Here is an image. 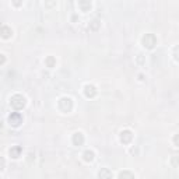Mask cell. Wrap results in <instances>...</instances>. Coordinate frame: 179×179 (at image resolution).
Instances as JSON below:
<instances>
[{"label": "cell", "mask_w": 179, "mask_h": 179, "mask_svg": "<svg viewBox=\"0 0 179 179\" xmlns=\"http://www.w3.org/2000/svg\"><path fill=\"white\" fill-rule=\"evenodd\" d=\"M119 176H122V178H123V176H130V178H133V173H129V172H122L121 175H119Z\"/></svg>", "instance_id": "obj_13"}, {"label": "cell", "mask_w": 179, "mask_h": 179, "mask_svg": "<svg viewBox=\"0 0 179 179\" xmlns=\"http://www.w3.org/2000/svg\"><path fill=\"white\" fill-rule=\"evenodd\" d=\"M20 154H21V147L20 146H16L10 150V155H11V158H18Z\"/></svg>", "instance_id": "obj_9"}, {"label": "cell", "mask_w": 179, "mask_h": 179, "mask_svg": "<svg viewBox=\"0 0 179 179\" xmlns=\"http://www.w3.org/2000/svg\"><path fill=\"white\" fill-rule=\"evenodd\" d=\"M84 94L88 97V98H92V97L97 94L95 87H94V85H85V88H84Z\"/></svg>", "instance_id": "obj_5"}, {"label": "cell", "mask_w": 179, "mask_h": 179, "mask_svg": "<svg viewBox=\"0 0 179 179\" xmlns=\"http://www.w3.org/2000/svg\"><path fill=\"white\" fill-rule=\"evenodd\" d=\"M94 160V153L92 151H85L84 153V161H87V162H90V161Z\"/></svg>", "instance_id": "obj_10"}, {"label": "cell", "mask_w": 179, "mask_h": 179, "mask_svg": "<svg viewBox=\"0 0 179 179\" xmlns=\"http://www.w3.org/2000/svg\"><path fill=\"white\" fill-rule=\"evenodd\" d=\"M8 122H10V125L14 126V128H17L21 125V122H23V116L20 115L18 112H13L11 115L8 116Z\"/></svg>", "instance_id": "obj_3"}, {"label": "cell", "mask_w": 179, "mask_h": 179, "mask_svg": "<svg viewBox=\"0 0 179 179\" xmlns=\"http://www.w3.org/2000/svg\"><path fill=\"white\" fill-rule=\"evenodd\" d=\"M155 44H157V39H155V37H154L153 34H146V35L143 37V45H144L146 48L151 49V48L155 46Z\"/></svg>", "instance_id": "obj_2"}, {"label": "cell", "mask_w": 179, "mask_h": 179, "mask_svg": "<svg viewBox=\"0 0 179 179\" xmlns=\"http://www.w3.org/2000/svg\"><path fill=\"white\" fill-rule=\"evenodd\" d=\"M14 4H16V6H20V0H14Z\"/></svg>", "instance_id": "obj_17"}, {"label": "cell", "mask_w": 179, "mask_h": 179, "mask_svg": "<svg viewBox=\"0 0 179 179\" xmlns=\"http://www.w3.org/2000/svg\"><path fill=\"white\" fill-rule=\"evenodd\" d=\"M10 105H11L14 109H17V111H18V109H23L24 105H25V98L23 95H20V94H16V95L11 97Z\"/></svg>", "instance_id": "obj_1"}, {"label": "cell", "mask_w": 179, "mask_h": 179, "mask_svg": "<svg viewBox=\"0 0 179 179\" xmlns=\"http://www.w3.org/2000/svg\"><path fill=\"white\" fill-rule=\"evenodd\" d=\"M4 62H6V59H4V56H3V55H0V64H3Z\"/></svg>", "instance_id": "obj_16"}, {"label": "cell", "mask_w": 179, "mask_h": 179, "mask_svg": "<svg viewBox=\"0 0 179 179\" xmlns=\"http://www.w3.org/2000/svg\"><path fill=\"white\" fill-rule=\"evenodd\" d=\"M46 63L49 64V67H52V66H53V63H55V60H53V58H49L48 60H46Z\"/></svg>", "instance_id": "obj_12"}, {"label": "cell", "mask_w": 179, "mask_h": 179, "mask_svg": "<svg viewBox=\"0 0 179 179\" xmlns=\"http://www.w3.org/2000/svg\"><path fill=\"white\" fill-rule=\"evenodd\" d=\"M3 168H4V160H3V158L0 157V171H1Z\"/></svg>", "instance_id": "obj_15"}, {"label": "cell", "mask_w": 179, "mask_h": 179, "mask_svg": "<svg viewBox=\"0 0 179 179\" xmlns=\"http://www.w3.org/2000/svg\"><path fill=\"white\" fill-rule=\"evenodd\" d=\"M92 23H94V24H92V27H91V28H92V30H97V27H98V20H94Z\"/></svg>", "instance_id": "obj_14"}, {"label": "cell", "mask_w": 179, "mask_h": 179, "mask_svg": "<svg viewBox=\"0 0 179 179\" xmlns=\"http://www.w3.org/2000/svg\"><path fill=\"white\" fill-rule=\"evenodd\" d=\"M98 175H99L101 178H102V176H112V173L108 172V171H102V172H99Z\"/></svg>", "instance_id": "obj_11"}, {"label": "cell", "mask_w": 179, "mask_h": 179, "mask_svg": "<svg viewBox=\"0 0 179 179\" xmlns=\"http://www.w3.org/2000/svg\"><path fill=\"white\" fill-rule=\"evenodd\" d=\"M11 34H13V31H11L8 27H1V28H0V35H1L3 38H6V39L10 38Z\"/></svg>", "instance_id": "obj_6"}, {"label": "cell", "mask_w": 179, "mask_h": 179, "mask_svg": "<svg viewBox=\"0 0 179 179\" xmlns=\"http://www.w3.org/2000/svg\"><path fill=\"white\" fill-rule=\"evenodd\" d=\"M78 7L81 8V11H88L90 7H91V3H90V0H80Z\"/></svg>", "instance_id": "obj_7"}, {"label": "cell", "mask_w": 179, "mask_h": 179, "mask_svg": "<svg viewBox=\"0 0 179 179\" xmlns=\"http://www.w3.org/2000/svg\"><path fill=\"white\" fill-rule=\"evenodd\" d=\"M132 139H133V134H132V132H130V130H123V132L121 133V141H122V143L128 144V143H130V141H132Z\"/></svg>", "instance_id": "obj_4"}, {"label": "cell", "mask_w": 179, "mask_h": 179, "mask_svg": "<svg viewBox=\"0 0 179 179\" xmlns=\"http://www.w3.org/2000/svg\"><path fill=\"white\" fill-rule=\"evenodd\" d=\"M84 141V137L81 133H76L73 136V143H74V146H81Z\"/></svg>", "instance_id": "obj_8"}]
</instances>
